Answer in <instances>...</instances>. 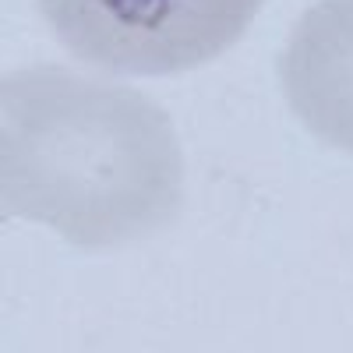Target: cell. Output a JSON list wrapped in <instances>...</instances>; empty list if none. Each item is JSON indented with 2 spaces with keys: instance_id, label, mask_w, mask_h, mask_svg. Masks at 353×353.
Wrapping results in <instances>:
<instances>
[{
  "instance_id": "cell-2",
  "label": "cell",
  "mask_w": 353,
  "mask_h": 353,
  "mask_svg": "<svg viewBox=\"0 0 353 353\" xmlns=\"http://www.w3.org/2000/svg\"><path fill=\"white\" fill-rule=\"evenodd\" d=\"M265 0H39L61 46L113 74H181L237 43Z\"/></svg>"
},
{
  "instance_id": "cell-3",
  "label": "cell",
  "mask_w": 353,
  "mask_h": 353,
  "mask_svg": "<svg viewBox=\"0 0 353 353\" xmlns=\"http://www.w3.org/2000/svg\"><path fill=\"white\" fill-rule=\"evenodd\" d=\"M293 117L332 149L353 152V0L311 4L279 53Z\"/></svg>"
},
{
  "instance_id": "cell-1",
  "label": "cell",
  "mask_w": 353,
  "mask_h": 353,
  "mask_svg": "<svg viewBox=\"0 0 353 353\" xmlns=\"http://www.w3.org/2000/svg\"><path fill=\"white\" fill-rule=\"evenodd\" d=\"M184 156L166 110L138 88L36 64L0 85V209L99 251L166 230Z\"/></svg>"
}]
</instances>
